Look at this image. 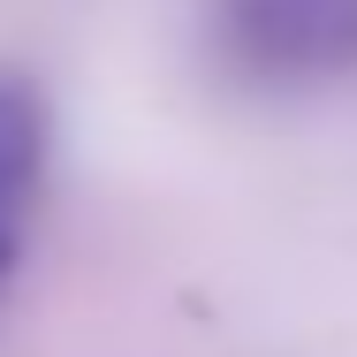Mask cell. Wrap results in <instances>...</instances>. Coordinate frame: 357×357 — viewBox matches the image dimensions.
Masks as SVG:
<instances>
[{
    "mask_svg": "<svg viewBox=\"0 0 357 357\" xmlns=\"http://www.w3.org/2000/svg\"><path fill=\"white\" fill-rule=\"evenodd\" d=\"M213 38L251 84L319 91L357 76V0H213Z\"/></svg>",
    "mask_w": 357,
    "mask_h": 357,
    "instance_id": "obj_1",
    "label": "cell"
},
{
    "mask_svg": "<svg viewBox=\"0 0 357 357\" xmlns=\"http://www.w3.org/2000/svg\"><path fill=\"white\" fill-rule=\"evenodd\" d=\"M46 160H54V114L46 91L31 76L0 69V304L23 274L31 228H38V198H46Z\"/></svg>",
    "mask_w": 357,
    "mask_h": 357,
    "instance_id": "obj_2",
    "label": "cell"
}]
</instances>
